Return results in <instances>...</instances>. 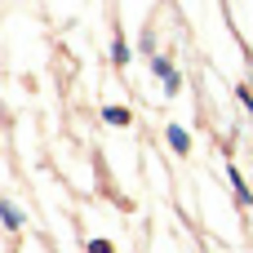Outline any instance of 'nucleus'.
I'll return each instance as SVG.
<instances>
[{"label":"nucleus","instance_id":"2","mask_svg":"<svg viewBox=\"0 0 253 253\" xmlns=\"http://www.w3.org/2000/svg\"><path fill=\"white\" fill-rule=\"evenodd\" d=\"M169 147H173L178 156H187V151H191V133H187L182 125H169Z\"/></svg>","mask_w":253,"mask_h":253},{"label":"nucleus","instance_id":"4","mask_svg":"<svg viewBox=\"0 0 253 253\" xmlns=\"http://www.w3.org/2000/svg\"><path fill=\"white\" fill-rule=\"evenodd\" d=\"M0 218H4V227H13V231L22 227V213H18V209H13L9 200H0Z\"/></svg>","mask_w":253,"mask_h":253},{"label":"nucleus","instance_id":"3","mask_svg":"<svg viewBox=\"0 0 253 253\" xmlns=\"http://www.w3.org/2000/svg\"><path fill=\"white\" fill-rule=\"evenodd\" d=\"M102 120H107V125H116V129H125V125H129L133 116H129L125 107H102Z\"/></svg>","mask_w":253,"mask_h":253},{"label":"nucleus","instance_id":"8","mask_svg":"<svg viewBox=\"0 0 253 253\" xmlns=\"http://www.w3.org/2000/svg\"><path fill=\"white\" fill-rule=\"evenodd\" d=\"M240 98H245V107L253 111V93H249V89H240Z\"/></svg>","mask_w":253,"mask_h":253},{"label":"nucleus","instance_id":"1","mask_svg":"<svg viewBox=\"0 0 253 253\" xmlns=\"http://www.w3.org/2000/svg\"><path fill=\"white\" fill-rule=\"evenodd\" d=\"M156 76H160V84H165L169 93H178V89H182V76H178V71H173L165 58H156Z\"/></svg>","mask_w":253,"mask_h":253},{"label":"nucleus","instance_id":"5","mask_svg":"<svg viewBox=\"0 0 253 253\" xmlns=\"http://www.w3.org/2000/svg\"><path fill=\"white\" fill-rule=\"evenodd\" d=\"M231 191H236V200H240V205H249V200H253L249 187H245V178H240V169H231Z\"/></svg>","mask_w":253,"mask_h":253},{"label":"nucleus","instance_id":"6","mask_svg":"<svg viewBox=\"0 0 253 253\" xmlns=\"http://www.w3.org/2000/svg\"><path fill=\"white\" fill-rule=\"evenodd\" d=\"M111 58L125 67V62H129V44H125V40H116V44H111Z\"/></svg>","mask_w":253,"mask_h":253},{"label":"nucleus","instance_id":"7","mask_svg":"<svg viewBox=\"0 0 253 253\" xmlns=\"http://www.w3.org/2000/svg\"><path fill=\"white\" fill-rule=\"evenodd\" d=\"M89 253H116V249H111V240H93V245H89Z\"/></svg>","mask_w":253,"mask_h":253}]
</instances>
